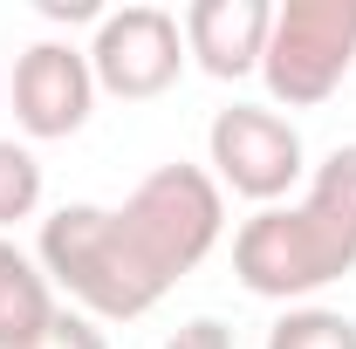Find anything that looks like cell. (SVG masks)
I'll list each match as a JSON object with an SVG mask.
<instances>
[{"label": "cell", "instance_id": "obj_1", "mask_svg": "<svg viewBox=\"0 0 356 349\" xmlns=\"http://www.w3.org/2000/svg\"><path fill=\"white\" fill-rule=\"evenodd\" d=\"M350 274H356V219L315 185H302L288 206H261L233 226V281L261 302L302 308Z\"/></svg>", "mask_w": 356, "mask_h": 349}, {"label": "cell", "instance_id": "obj_2", "mask_svg": "<svg viewBox=\"0 0 356 349\" xmlns=\"http://www.w3.org/2000/svg\"><path fill=\"white\" fill-rule=\"evenodd\" d=\"M35 261H42L55 302L89 315V322H103V329L110 322H137V315H151V308L172 295L144 267V254L131 247L117 206H89V199H69V206L42 213V226H35Z\"/></svg>", "mask_w": 356, "mask_h": 349}, {"label": "cell", "instance_id": "obj_11", "mask_svg": "<svg viewBox=\"0 0 356 349\" xmlns=\"http://www.w3.org/2000/svg\"><path fill=\"white\" fill-rule=\"evenodd\" d=\"M42 199H48V172L35 144L0 137V233H14L21 219H42Z\"/></svg>", "mask_w": 356, "mask_h": 349}, {"label": "cell", "instance_id": "obj_9", "mask_svg": "<svg viewBox=\"0 0 356 349\" xmlns=\"http://www.w3.org/2000/svg\"><path fill=\"white\" fill-rule=\"evenodd\" d=\"M55 288H48L35 247H21L14 233H0V349H28L55 322Z\"/></svg>", "mask_w": 356, "mask_h": 349}, {"label": "cell", "instance_id": "obj_3", "mask_svg": "<svg viewBox=\"0 0 356 349\" xmlns=\"http://www.w3.org/2000/svg\"><path fill=\"white\" fill-rule=\"evenodd\" d=\"M117 219H124L131 247L144 254V267L165 288H178L192 267L213 261V247L226 240V192H220V178L206 172V165L172 158V165H151L124 192Z\"/></svg>", "mask_w": 356, "mask_h": 349}, {"label": "cell", "instance_id": "obj_15", "mask_svg": "<svg viewBox=\"0 0 356 349\" xmlns=\"http://www.w3.org/2000/svg\"><path fill=\"white\" fill-rule=\"evenodd\" d=\"M42 14H48V21H55V28H62V21H69V28H76V21H89V28L103 21V7H89V0H48Z\"/></svg>", "mask_w": 356, "mask_h": 349}, {"label": "cell", "instance_id": "obj_10", "mask_svg": "<svg viewBox=\"0 0 356 349\" xmlns=\"http://www.w3.org/2000/svg\"><path fill=\"white\" fill-rule=\"evenodd\" d=\"M261 349H356V315H343V308H329V302L281 308L267 322Z\"/></svg>", "mask_w": 356, "mask_h": 349}, {"label": "cell", "instance_id": "obj_13", "mask_svg": "<svg viewBox=\"0 0 356 349\" xmlns=\"http://www.w3.org/2000/svg\"><path fill=\"white\" fill-rule=\"evenodd\" d=\"M28 349H110V336H103V322H89L76 308H55V322H48Z\"/></svg>", "mask_w": 356, "mask_h": 349}, {"label": "cell", "instance_id": "obj_12", "mask_svg": "<svg viewBox=\"0 0 356 349\" xmlns=\"http://www.w3.org/2000/svg\"><path fill=\"white\" fill-rule=\"evenodd\" d=\"M309 185H315V192H329V199H336V206L356 219V137H350V144H336V151L315 165Z\"/></svg>", "mask_w": 356, "mask_h": 349}, {"label": "cell", "instance_id": "obj_6", "mask_svg": "<svg viewBox=\"0 0 356 349\" xmlns=\"http://www.w3.org/2000/svg\"><path fill=\"white\" fill-rule=\"evenodd\" d=\"M89 69H96L103 96H124V103H151V96L178 89V76L192 69L178 14L158 0L103 7V21L89 28Z\"/></svg>", "mask_w": 356, "mask_h": 349}, {"label": "cell", "instance_id": "obj_4", "mask_svg": "<svg viewBox=\"0 0 356 349\" xmlns=\"http://www.w3.org/2000/svg\"><path fill=\"white\" fill-rule=\"evenodd\" d=\"M206 172L220 178L226 199H247L254 213L261 206H288L302 185H309V137L288 110L274 103H226L206 124Z\"/></svg>", "mask_w": 356, "mask_h": 349}, {"label": "cell", "instance_id": "obj_7", "mask_svg": "<svg viewBox=\"0 0 356 349\" xmlns=\"http://www.w3.org/2000/svg\"><path fill=\"white\" fill-rule=\"evenodd\" d=\"M96 69H89V48L42 35L14 55L7 69V110H14V131L21 144H62V137H83L96 117Z\"/></svg>", "mask_w": 356, "mask_h": 349}, {"label": "cell", "instance_id": "obj_8", "mask_svg": "<svg viewBox=\"0 0 356 349\" xmlns=\"http://www.w3.org/2000/svg\"><path fill=\"white\" fill-rule=\"evenodd\" d=\"M178 28H185L192 69H206L213 83H247V76H261L274 7L267 0H192L178 14Z\"/></svg>", "mask_w": 356, "mask_h": 349}, {"label": "cell", "instance_id": "obj_5", "mask_svg": "<svg viewBox=\"0 0 356 349\" xmlns=\"http://www.w3.org/2000/svg\"><path fill=\"white\" fill-rule=\"evenodd\" d=\"M356 69V0H288L274 7L261 83L274 110H315Z\"/></svg>", "mask_w": 356, "mask_h": 349}, {"label": "cell", "instance_id": "obj_14", "mask_svg": "<svg viewBox=\"0 0 356 349\" xmlns=\"http://www.w3.org/2000/svg\"><path fill=\"white\" fill-rule=\"evenodd\" d=\"M158 349H240V343H233V322H220V315H192V322H178Z\"/></svg>", "mask_w": 356, "mask_h": 349}]
</instances>
